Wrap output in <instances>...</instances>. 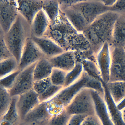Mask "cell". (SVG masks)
Wrapping results in <instances>:
<instances>
[{
  "mask_svg": "<svg viewBox=\"0 0 125 125\" xmlns=\"http://www.w3.org/2000/svg\"><path fill=\"white\" fill-rule=\"evenodd\" d=\"M32 36L31 25L18 13L15 22L4 35L6 45L18 64L26 42Z\"/></svg>",
  "mask_w": 125,
  "mask_h": 125,
  "instance_id": "6da1fadb",
  "label": "cell"
},
{
  "mask_svg": "<svg viewBox=\"0 0 125 125\" xmlns=\"http://www.w3.org/2000/svg\"><path fill=\"white\" fill-rule=\"evenodd\" d=\"M65 110L70 116L95 114L91 89L84 88L82 89L65 107Z\"/></svg>",
  "mask_w": 125,
  "mask_h": 125,
  "instance_id": "7a4b0ae2",
  "label": "cell"
},
{
  "mask_svg": "<svg viewBox=\"0 0 125 125\" xmlns=\"http://www.w3.org/2000/svg\"><path fill=\"white\" fill-rule=\"evenodd\" d=\"M36 62L21 70L13 86L9 91L11 97L19 96L33 89V72Z\"/></svg>",
  "mask_w": 125,
  "mask_h": 125,
  "instance_id": "3957f363",
  "label": "cell"
},
{
  "mask_svg": "<svg viewBox=\"0 0 125 125\" xmlns=\"http://www.w3.org/2000/svg\"><path fill=\"white\" fill-rule=\"evenodd\" d=\"M18 14L17 0H0V27L5 33L14 23Z\"/></svg>",
  "mask_w": 125,
  "mask_h": 125,
  "instance_id": "277c9868",
  "label": "cell"
},
{
  "mask_svg": "<svg viewBox=\"0 0 125 125\" xmlns=\"http://www.w3.org/2000/svg\"><path fill=\"white\" fill-rule=\"evenodd\" d=\"M83 72L77 80L70 85L63 87L54 97L65 107L82 89L86 88V83L91 76Z\"/></svg>",
  "mask_w": 125,
  "mask_h": 125,
  "instance_id": "5b68a950",
  "label": "cell"
},
{
  "mask_svg": "<svg viewBox=\"0 0 125 125\" xmlns=\"http://www.w3.org/2000/svg\"><path fill=\"white\" fill-rule=\"evenodd\" d=\"M45 57L32 39H28L23 49L18 64V69L21 70Z\"/></svg>",
  "mask_w": 125,
  "mask_h": 125,
  "instance_id": "8992f818",
  "label": "cell"
},
{
  "mask_svg": "<svg viewBox=\"0 0 125 125\" xmlns=\"http://www.w3.org/2000/svg\"><path fill=\"white\" fill-rule=\"evenodd\" d=\"M40 103L39 95L33 89L19 95L16 105L21 121Z\"/></svg>",
  "mask_w": 125,
  "mask_h": 125,
  "instance_id": "52a82bcc",
  "label": "cell"
},
{
  "mask_svg": "<svg viewBox=\"0 0 125 125\" xmlns=\"http://www.w3.org/2000/svg\"><path fill=\"white\" fill-rule=\"evenodd\" d=\"M19 13L31 25L37 14L42 9L43 0H17Z\"/></svg>",
  "mask_w": 125,
  "mask_h": 125,
  "instance_id": "ba28073f",
  "label": "cell"
},
{
  "mask_svg": "<svg viewBox=\"0 0 125 125\" xmlns=\"http://www.w3.org/2000/svg\"><path fill=\"white\" fill-rule=\"evenodd\" d=\"M31 38L47 58L53 57L63 52L55 42L47 37L32 36Z\"/></svg>",
  "mask_w": 125,
  "mask_h": 125,
  "instance_id": "9c48e42d",
  "label": "cell"
},
{
  "mask_svg": "<svg viewBox=\"0 0 125 125\" xmlns=\"http://www.w3.org/2000/svg\"><path fill=\"white\" fill-rule=\"evenodd\" d=\"M51 116L48 111L47 102H42L29 112L22 121L39 124L46 122Z\"/></svg>",
  "mask_w": 125,
  "mask_h": 125,
  "instance_id": "30bf717a",
  "label": "cell"
},
{
  "mask_svg": "<svg viewBox=\"0 0 125 125\" xmlns=\"http://www.w3.org/2000/svg\"><path fill=\"white\" fill-rule=\"evenodd\" d=\"M50 24L48 17L42 9L36 15L31 25L32 36H44Z\"/></svg>",
  "mask_w": 125,
  "mask_h": 125,
  "instance_id": "8fae6325",
  "label": "cell"
},
{
  "mask_svg": "<svg viewBox=\"0 0 125 125\" xmlns=\"http://www.w3.org/2000/svg\"><path fill=\"white\" fill-rule=\"evenodd\" d=\"M48 59L53 67L67 72L73 69L77 63L74 56L70 53H62Z\"/></svg>",
  "mask_w": 125,
  "mask_h": 125,
  "instance_id": "7c38bea8",
  "label": "cell"
},
{
  "mask_svg": "<svg viewBox=\"0 0 125 125\" xmlns=\"http://www.w3.org/2000/svg\"><path fill=\"white\" fill-rule=\"evenodd\" d=\"M110 45L114 47L125 46V17L121 15L115 24Z\"/></svg>",
  "mask_w": 125,
  "mask_h": 125,
  "instance_id": "4fadbf2b",
  "label": "cell"
},
{
  "mask_svg": "<svg viewBox=\"0 0 125 125\" xmlns=\"http://www.w3.org/2000/svg\"><path fill=\"white\" fill-rule=\"evenodd\" d=\"M100 95L96 92L94 93L92 95L94 104L95 114L103 125H113L108 117L106 105Z\"/></svg>",
  "mask_w": 125,
  "mask_h": 125,
  "instance_id": "5bb4252c",
  "label": "cell"
},
{
  "mask_svg": "<svg viewBox=\"0 0 125 125\" xmlns=\"http://www.w3.org/2000/svg\"><path fill=\"white\" fill-rule=\"evenodd\" d=\"M110 46L106 42L102 47L98 54L97 62L102 75L105 80L108 77L110 61Z\"/></svg>",
  "mask_w": 125,
  "mask_h": 125,
  "instance_id": "9a60e30c",
  "label": "cell"
},
{
  "mask_svg": "<svg viewBox=\"0 0 125 125\" xmlns=\"http://www.w3.org/2000/svg\"><path fill=\"white\" fill-rule=\"evenodd\" d=\"M53 68L48 58L44 57L41 59L37 62L34 69V81L49 77Z\"/></svg>",
  "mask_w": 125,
  "mask_h": 125,
  "instance_id": "2e32d148",
  "label": "cell"
},
{
  "mask_svg": "<svg viewBox=\"0 0 125 125\" xmlns=\"http://www.w3.org/2000/svg\"><path fill=\"white\" fill-rule=\"evenodd\" d=\"M18 96L12 97L10 106L5 114L0 117V120L7 122L13 125H18L21 121L16 105Z\"/></svg>",
  "mask_w": 125,
  "mask_h": 125,
  "instance_id": "e0dca14e",
  "label": "cell"
},
{
  "mask_svg": "<svg viewBox=\"0 0 125 125\" xmlns=\"http://www.w3.org/2000/svg\"><path fill=\"white\" fill-rule=\"evenodd\" d=\"M106 99L108 111H109V115L114 124L115 125H125L122 118L121 114L116 107L110 94L107 95Z\"/></svg>",
  "mask_w": 125,
  "mask_h": 125,
  "instance_id": "ac0fdd59",
  "label": "cell"
},
{
  "mask_svg": "<svg viewBox=\"0 0 125 125\" xmlns=\"http://www.w3.org/2000/svg\"><path fill=\"white\" fill-rule=\"evenodd\" d=\"M18 69V63L13 57L0 61V78Z\"/></svg>",
  "mask_w": 125,
  "mask_h": 125,
  "instance_id": "d6986e66",
  "label": "cell"
},
{
  "mask_svg": "<svg viewBox=\"0 0 125 125\" xmlns=\"http://www.w3.org/2000/svg\"><path fill=\"white\" fill-rule=\"evenodd\" d=\"M83 69L82 63H77L73 69L67 72L63 87H66L77 80L83 73Z\"/></svg>",
  "mask_w": 125,
  "mask_h": 125,
  "instance_id": "ffe728a7",
  "label": "cell"
},
{
  "mask_svg": "<svg viewBox=\"0 0 125 125\" xmlns=\"http://www.w3.org/2000/svg\"><path fill=\"white\" fill-rule=\"evenodd\" d=\"M42 9L48 17L50 24L54 22L58 13V4L55 0H43Z\"/></svg>",
  "mask_w": 125,
  "mask_h": 125,
  "instance_id": "44dd1931",
  "label": "cell"
},
{
  "mask_svg": "<svg viewBox=\"0 0 125 125\" xmlns=\"http://www.w3.org/2000/svg\"><path fill=\"white\" fill-rule=\"evenodd\" d=\"M0 117L2 116L8 110L10 104L12 97L9 90L0 86Z\"/></svg>",
  "mask_w": 125,
  "mask_h": 125,
  "instance_id": "7402d4cb",
  "label": "cell"
},
{
  "mask_svg": "<svg viewBox=\"0 0 125 125\" xmlns=\"http://www.w3.org/2000/svg\"><path fill=\"white\" fill-rule=\"evenodd\" d=\"M111 96L116 103L120 101L125 96V83L119 82L113 83L110 87Z\"/></svg>",
  "mask_w": 125,
  "mask_h": 125,
  "instance_id": "603a6c76",
  "label": "cell"
},
{
  "mask_svg": "<svg viewBox=\"0 0 125 125\" xmlns=\"http://www.w3.org/2000/svg\"><path fill=\"white\" fill-rule=\"evenodd\" d=\"M67 72L53 68L50 77L52 83L55 85L63 87Z\"/></svg>",
  "mask_w": 125,
  "mask_h": 125,
  "instance_id": "cb8c5ba5",
  "label": "cell"
},
{
  "mask_svg": "<svg viewBox=\"0 0 125 125\" xmlns=\"http://www.w3.org/2000/svg\"><path fill=\"white\" fill-rule=\"evenodd\" d=\"M70 116L64 110L59 114L51 116L45 123L46 125H67Z\"/></svg>",
  "mask_w": 125,
  "mask_h": 125,
  "instance_id": "d4e9b609",
  "label": "cell"
},
{
  "mask_svg": "<svg viewBox=\"0 0 125 125\" xmlns=\"http://www.w3.org/2000/svg\"><path fill=\"white\" fill-rule=\"evenodd\" d=\"M63 87L54 85L52 83L42 94L39 95L40 102H46L54 97Z\"/></svg>",
  "mask_w": 125,
  "mask_h": 125,
  "instance_id": "484cf974",
  "label": "cell"
},
{
  "mask_svg": "<svg viewBox=\"0 0 125 125\" xmlns=\"http://www.w3.org/2000/svg\"><path fill=\"white\" fill-rule=\"evenodd\" d=\"M21 70L18 69L14 72L0 78V86L8 90L12 87Z\"/></svg>",
  "mask_w": 125,
  "mask_h": 125,
  "instance_id": "4316f807",
  "label": "cell"
},
{
  "mask_svg": "<svg viewBox=\"0 0 125 125\" xmlns=\"http://www.w3.org/2000/svg\"><path fill=\"white\" fill-rule=\"evenodd\" d=\"M52 83L50 77L34 81L33 89L39 95L43 93Z\"/></svg>",
  "mask_w": 125,
  "mask_h": 125,
  "instance_id": "83f0119b",
  "label": "cell"
},
{
  "mask_svg": "<svg viewBox=\"0 0 125 125\" xmlns=\"http://www.w3.org/2000/svg\"><path fill=\"white\" fill-rule=\"evenodd\" d=\"M5 33L0 28V61L13 57L8 48L4 39Z\"/></svg>",
  "mask_w": 125,
  "mask_h": 125,
  "instance_id": "f1b7e54d",
  "label": "cell"
},
{
  "mask_svg": "<svg viewBox=\"0 0 125 125\" xmlns=\"http://www.w3.org/2000/svg\"><path fill=\"white\" fill-rule=\"evenodd\" d=\"M80 125H103L95 114L85 116L82 121Z\"/></svg>",
  "mask_w": 125,
  "mask_h": 125,
  "instance_id": "f546056e",
  "label": "cell"
},
{
  "mask_svg": "<svg viewBox=\"0 0 125 125\" xmlns=\"http://www.w3.org/2000/svg\"><path fill=\"white\" fill-rule=\"evenodd\" d=\"M110 10L121 15L125 14V0H116L115 4L111 7Z\"/></svg>",
  "mask_w": 125,
  "mask_h": 125,
  "instance_id": "4dcf8cb0",
  "label": "cell"
},
{
  "mask_svg": "<svg viewBox=\"0 0 125 125\" xmlns=\"http://www.w3.org/2000/svg\"><path fill=\"white\" fill-rule=\"evenodd\" d=\"M86 116L82 115L71 116L67 125H80L82 121Z\"/></svg>",
  "mask_w": 125,
  "mask_h": 125,
  "instance_id": "1f68e13d",
  "label": "cell"
},
{
  "mask_svg": "<svg viewBox=\"0 0 125 125\" xmlns=\"http://www.w3.org/2000/svg\"><path fill=\"white\" fill-rule=\"evenodd\" d=\"M116 0H105L102 1L105 6L111 7L115 4Z\"/></svg>",
  "mask_w": 125,
  "mask_h": 125,
  "instance_id": "d6a6232c",
  "label": "cell"
},
{
  "mask_svg": "<svg viewBox=\"0 0 125 125\" xmlns=\"http://www.w3.org/2000/svg\"><path fill=\"white\" fill-rule=\"evenodd\" d=\"M18 125H38L34 123H29L24 121H21Z\"/></svg>",
  "mask_w": 125,
  "mask_h": 125,
  "instance_id": "836d02e7",
  "label": "cell"
},
{
  "mask_svg": "<svg viewBox=\"0 0 125 125\" xmlns=\"http://www.w3.org/2000/svg\"><path fill=\"white\" fill-rule=\"evenodd\" d=\"M124 109L122 113L121 116L123 121L125 123V108Z\"/></svg>",
  "mask_w": 125,
  "mask_h": 125,
  "instance_id": "e575fe53",
  "label": "cell"
},
{
  "mask_svg": "<svg viewBox=\"0 0 125 125\" xmlns=\"http://www.w3.org/2000/svg\"><path fill=\"white\" fill-rule=\"evenodd\" d=\"M123 48L125 50V46Z\"/></svg>",
  "mask_w": 125,
  "mask_h": 125,
  "instance_id": "d590c367",
  "label": "cell"
},
{
  "mask_svg": "<svg viewBox=\"0 0 125 125\" xmlns=\"http://www.w3.org/2000/svg\"><path fill=\"white\" fill-rule=\"evenodd\" d=\"M124 15V16H125V15Z\"/></svg>",
  "mask_w": 125,
  "mask_h": 125,
  "instance_id": "8d00e7d4",
  "label": "cell"
}]
</instances>
